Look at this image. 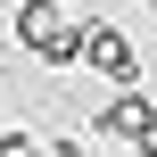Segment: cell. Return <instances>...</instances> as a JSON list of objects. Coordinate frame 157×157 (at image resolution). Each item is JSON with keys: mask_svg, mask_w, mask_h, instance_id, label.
Instances as JSON below:
<instances>
[{"mask_svg": "<svg viewBox=\"0 0 157 157\" xmlns=\"http://www.w3.org/2000/svg\"><path fill=\"white\" fill-rule=\"evenodd\" d=\"M83 157H91V149H83Z\"/></svg>", "mask_w": 157, "mask_h": 157, "instance_id": "obj_3", "label": "cell"}, {"mask_svg": "<svg viewBox=\"0 0 157 157\" xmlns=\"http://www.w3.org/2000/svg\"><path fill=\"white\" fill-rule=\"evenodd\" d=\"M83 66L108 75V83H141V50H132L116 25H83Z\"/></svg>", "mask_w": 157, "mask_h": 157, "instance_id": "obj_2", "label": "cell"}, {"mask_svg": "<svg viewBox=\"0 0 157 157\" xmlns=\"http://www.w3.org/2000/svg\"><path fill=\"white\" fill-rule=\"evenodd\" d=\"M149 8H157V0H149Z\"/></svg>", "mask_w": 157, "mask_h": 157, "instance_id": "obj_4", "label": "cell"}, {"mask_svg": "<svg viewBox=\"0 0 157 157\" xmlns=\"http://www.w3.org/2000/svg\"><path fill=\"white\" fill-rule=\"evenodd\" d=\"M8 25H17V50H25V58H41V66H83V25L66 17V0H17Z\"/></svg>", "mask_w": 157, "mask_h": 157, "instance_id": "obj_1", "label": "cell"}]
</instances>
